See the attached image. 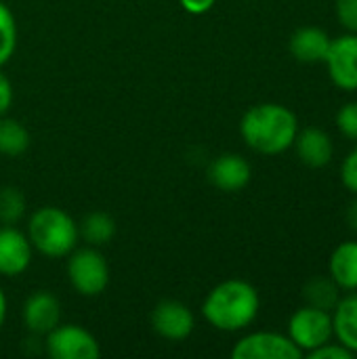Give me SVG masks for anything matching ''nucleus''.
<instances>
[{
  "label": "nucleus",
  "mask_w": 357,
  "mask_h": 359,
  "mask_svg": "<svg viewBox=\"0 0 357 359\" xmlns=\"http://www.w3.org/2000/svg\"><path fill=\"white\" fill-rule=\"evenodd\" d=\"M240 133L246 145L257 154L278 156L292 147L299 133V120L286 105L259 103L242 116Z\"/></svg>",
  "instance_id": "obj_1"
},
{
  "label": "nucleus",
  "mask_w": 357,
  "mask_h": 359,
  "mask_svg": "<svg viewBox=\"0 0 357 359\" xmlns=\"http://www.w3.org/2000/svg\"><path fill=\"white\" fill-rule=\"evenodd\" d=\"M259 307L261 299L252 284L244 280H227L210 290L202 313L217 330L238 332L255 322Z\"/></svg>",
  "instance_id": "obj_2"
},
{
  "label": "nucleus",
  "mask_w": 357,
  "mask_h": 359,
  "mask_svg": "<svg viewBox=\"0 0 357 359\" xmlns=\"http://www.w3.org/2000/svg\"><path fill=\"white\" fill-rule=\"evenodd\" d=\"M78 225L61 208L44 206L29 219L32 248L46 257L69 255L78 242Z\"/></svg>",
  "instance_id": "obj_3"
},
{
  "label": "nucleus",
  "mask_w": 357,
  "mask_h": 359,
  "mask_svg": "<svg viewBox=\"0 0 357 359\" xmlns=\"http://www.w3.org/2000/svg\"><path fill=\"white\" fill-rule=\"evenodd\" d=\"M288 337L303 351V358H305L309 351L335 339L332 311H326L314 305H305L297 309L288 322Z\"/></svg>",
  "instance_id": "obj_4"
},
{
  "label": "nucleus",
  "mask_w": 357,
  "mask_h": 359,
  "mask_svg": "<svg viewBox=\"0 0 357 359\" xmlns=\"http://www.w3.org/2000/svg\"><path fill=\"white\" fill-rule=\"evenodd\" d=\"M72 286L84 297H97L109 282V267L103 255L95 248H82L72 255L67 265Z\"/></svg>",
  "instance_id": "obj_5"
},
{
  "label": "nucleus",
  "mask_w": 357,
  "mask_h": 359,
  "mask_svg": "<svg viewBox=\"0 0 357 359\" xmlns=\"http://www.w3.org/2000/svg\"><path fill=\"white\" fill-rule=\"evenodd\" d=\"M46 353L53 359H97L101 355L99 343L80 326H55L46 334Z\"/></svg>",
  "instance_id": "obj_6"
},
{
  "label": "nucleus",
  "mask_w": 357,
  "mask_h": 359,
  "mask_svg": "<svg viewBox=\"0 0 357 359\" xmlns=\"http://www.w3.org/2000/svg\"><path fill=\"white\" fill-rule=\"evenodd\" d=\"M234 359H301L303 351L290 337L278 332H255L236 343L231 349Z\"/></svg>",
  "instance_id": "obj_7"
},
{
  "label": "nucleus",
  "mask_w": 357,
  "mask_h": 359,
  "mask_svg": "<svg viewBox=\"0 0 357 359\" xmlns=\"http://www.w3.org/2000/svg\"><path fill=\"white\" fill-rule=\"evenodd\" d=\"M324 63L337 88L357 90V34L349 32L330 40Z\"/></svg>",
  "instance_id": "obj_8"
},
{
  "label": "nucleus",
  "mask_w": 357,
  "mask_h": 359,
  "mask_svg": "<svg viewBox=\"0 0 357 359\" xmlns=\"http://www.w3.org/2000/svg\"><path fill=\"white\" fill-rule=\"evenodd\" d=\"M151 326L166 341H183L194 330V316L179 301H162L151 313Z\"/></svg>",
  "instance_id": "obj_9"
},
{
  "label": "nucleus",
  "mask_w": 357,
  "mask_h": 359,
  "mask_svg": "<svg viewBox=\"0 0 357 359\" xmlns=\"http://www.w3.org/2000/svg\"><path fill=\"white\" fill-rule=\"evenodd\" d=\"M32 261V242L11 225L0 227V273L19 276Z\"/></svg>",
  "instance_id": "obj_10"
},
{
  "label": "nucleus",
  "mask_w": 357,
  "mask_h": 359,
  "mask_svg": "<svg viewBox=\"0 0 357 359\" xmlns=\"http://www.w3.org/2000/svg\"><path fill=\"white\" fill-rule=\"evenodd\" d=\"M250 177H252L250 164L242 156H238V154H223L208 168L210 183L217 189L229 191V194L244 189L250 183Z\"/></svg>",
  "instance_id": "obj_11"
},
{
  "label": "nucleus",
  "mask_w": 357,
  "mask_h": 359,
  "mask_svg": "<svg viewBox=\"0 0 357 359\" xmlns=\"http://www.w3.org/2000/svg\"><path fill=\"white\" fill-rule=\"evenodd\" d=\"M292 145L297 149L299 160L309 168H324L330 164V160L335 156L332 139L328 137L326 130H322L318 126H307V128L299 130Z\"/></svg>",
  "instance_id": "obj_12"
},
{
  "label": "nucleus",
  "mask_w": 357,
  "mask_h": 359,
  "mask_svg": "<svg viewBox=\"0 0 357 359\" xmlns=\"http://www.w3.org/2000/svg\"><path fill=\"white\" fill-rule=\"evenodd\" d=\"M61 320V305L59 301L46 292H34L23 307V322L29 332L34 334H48L55 326H59Z\"/></svg>",
  "instance_id": "obj_13"
},
{
  "label": "nucleus",
  "mask_w": 357,
  "mask_h": 359,
  "mask_svg": "<svg viewBox=\"0 0 357 359\" xmlns=\"http://www.w3.org/2000/svg\"><path fill=\"white\" fill-rule=\"evenodd\" d=\"M328 46H330V36L316 25L299 27L288 40L290 55L301 63H324Z\"/></svg>",
  "instance_id": "obj_14"
},
{
  "label": "nucleus",
  "mask_w": 357,
  "mask_h": 359,
  "mask_svg": "<svg viewBox=\"0 0 357 359\" xmlns=\"http://www.w3.org/2000/svg\"><path fill=\"white\" fill-rule=\"evenodd\" d=\"M328 271L330 278L335 280V284L345 290V292H353L357 290V242H341L328 261Z\"/></svg>",
  "instance_id": "obj_15"
},
{
  "label": "nucleus",
  "mask_w": 357,
  "mask_h": 359,
  "mask_svg": "<svg viewBox=\"0 0 357 359\" xmlns=\"http://www.w3.org/2000/svg\"><path fill=\"white\" fill-rule=\"evenodd\" d=\"M332 330L335 339L357 355V290L339 299L332 309Z\"/></svg>",
  "instance_id": "obj_16"
},
{
  "label": "nucleus",
  "mask_w": 357,
  "mask_h": 359,
  "mask_svg": "<svg viewBox=\"0 0 357 359\" xmlns=\"http://www.w3.org/2000/svg\"><path fill=\"white\" fill-rule=\"evenodd\" d=\"M303 292H305L307 305H314V307H320L326 311H332L341 299V288L335 284V280L330 276L309 280Z\"/></svg>",
  "instance_id": "obj_17"
},
{
  "label": "nucleus",
  "mask_w": 357,
  "mask_h": 359,
  "mask_svg": "<svg viewBox=\"0 0 357 359\" xmlns=\"http://www.w3.org/2000/svg\"><path fill=\"white\" fill-rule=\"evenodd\" d=\"M78 233H80L88 244L101 246V244H107V242L116 236V223H114V219H112L109 215H105V212H90V215L82 221Z\"/></svg>",
  "instance_id": "obj_18"
},
{
  "label": "nucleus",
  "mask_w": 357,
  "mask_h": 359,
  "mask_svg": "<svg viewBox=\"0 0 357 359\" xmlns=\"http://www.w3.org/2000/svg\"><path fill=\"white\" fill-rule=\"evenodd\" d=\"M29 135L23 124L11 118L0 116V154L4 156H19L27 149Z\"/></svg>",
  "instance_id": "obj_19"
},
{
  "label": "nucleus",
  "mask_w": 357,
  "mask_h": 359,
  "mask_svg": "<svg viewBox=\"0 0 357 359\" xmlns=\"http://www.w3.org/2000/svg\"><path fill=\"white\" fill-rule=\"evenodd\" d=\"M17 46V23L8 6L0 0V65H4Z\"/></svg>",
  "instance_id": "obj_20"
},
{
  "label": "nucleus",
  "mask_w": 357,
  "mask_h": 359,
  "mask_svg": "<svg viewBox=\"0 0 357 359\" xmlns=\"http://www.w3.org/2000/svg\"><path fill=\"white\" fill-rule=\"evenodd\" d=\"M25 208V200L19 189L4 187L0 189V221L6 225H13Z\"/></svg>",
  "instance_id": "obj_21"
},
{
  "label": "nucleus",
  "mask_w": 357,
  "mask_h": 359,
  "mask_svg": "<svg viewBox=\"0 0 357 359\" xmlns=\"http://www.w3.org/2000/svg\"><path fill=\"white\" fill-rule=\"evenodd\" d=\"M337 128L343 137L357 141V101L345 103L337 114Z\"/></svg>",
  "instance_id": "obj_22"
},
{
  "label": "nucleus",
  "mask_w": 357,
  "mask_h": 359,
  "mask_svg": "<svg viewBox=\"0 0 357 359\" xmlns=\"http://www.w3.org/2000/svg\"><path fill=\"white\" fill-rule=\"evenodd\" d=\"M335 8L339 23L347 32L357 34V0H335Z\"/></svg>",
  "instance_id": "obj_23"
},
{
  "label": "nucleus",
  "mask_w": 357,
  "mask_h": 359,
  "mask_svg": "<svg viewBox=\"0 0 357 359\" xmlns=\"http://www.w3.org/2000/svg\"><path fill=\"white\" fill-rule=\"evenodd\" d=\"M305 358L309 359H353L356 355L347 349V347H343L339 341L337 343H324V345H320L318 349H314V351H309Z\"/></svg>",
  "instance_id": "obj_24"
},
{
  "label": "nucleus",
  "mask_w": 357,
  "mask_h": 359,
  "mask_svg": "<svg viewBox=\"0 0 357 359\" xmlns=\"http://www.w3.org/2000/svg\"><path fill=\"white\" fill-rule=\"evenodd\" d=\"M341 183L347 191L357 196V147L347 154V158L341 164Z\"/></svg>",
  "instance_id": "obj_25"
},
{
  "label": "nucleus",
  "mask_w": 357,
  "mask_h": 359,
  "mask_svg": "<svg viewBox=\"0 0 357 359\" xmlns=\"http://www.w3.org/2000/svg\"><path fill=\"white\" fill-rule=\"evenodd\" d=\"M11 101H13V86L8 78L0 72V116L6 114V109L11 107Z\"/></svg>",
  "instance_id": "obj_26"
},
{
  "label": "nucleus",
  "mask_w": 357,
  "mask_h": 359,
  "mask_svg": "<svg viewBox=\"0 0 357 359\" xmlns=\"http://www.w3.org/2000/svg\"><path fill=\"white\" fill-rule=\"evenodd\" d=\"M217 0H181V6L191 15H202L215 6Z\"/></svg>",
  "instance_id": "obj_27"
},
{
  "label": "nucleus",
  "mask_w": 357,
  "mask_h": 359,
  "mask_svg": "<svg viewBox=\"0 0 357 359\" xmlns=\"http://www.w3.org/2000/svg\"><path fill=\"white\" fill-rule=\"evenodd\" d=\"M347 223L357 231V200L349 206V210H347Z\"/></svg>",
  "instance_id": "obj_28"
},
{
  "label": "nucleus",
  "mask_w": 357,
  "mask_h": 359,
  "mask_svg": "<svg viewBox=\"0 0 357 359\" xmlns=\"http://www.w3.org/2000/svg\"><path fill=\"white\" fill-rule=\"evenodd\" d=\"M4 318H6V299H4V292L0 290V326L4 324Z\"/></svg>",
  "instance_id": "obj_29"
}]
</instances>
